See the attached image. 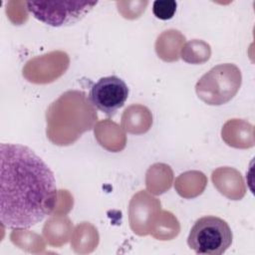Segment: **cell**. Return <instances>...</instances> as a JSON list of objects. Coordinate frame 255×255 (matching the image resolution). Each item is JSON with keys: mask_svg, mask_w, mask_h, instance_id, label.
<instances>
[{"mask_svg": "<svg viewBox=\"0 0 255 255\" xmlns=\"http://www.w3.org/2000/svg\"><path fill=\"white\" fill-rule=\"evenodd\" d=\"M50 167L25 145H0V221L9 229L30 228L50 215L57 202Z\"/></svg>", "mask_w": 255, "mask_h": 255, "instance_id": "6da1fadb", "label": "cell"}, {"mask_svg": "<svg viewBox=\"0 0 255 255\" xmlns=\"http://www.w3.org/2000/svg\"><path fill=\"white\" fill-rule=\"evenodd\" d=\"M233 234L228 223L213 215L195 221L187 237V244L196 254L221 255L232 244Z\"/></svg>", "mask_w": 255, "mask_h": 255, "instance_id": "7a4b0ae2", "label": "cell"}, {"mask_svg": "<svg viewBox=\"0 0 255 255\" xmlns=\"http://www.w3.org/2000/svg\"><path fill=\"white\" fill-rule=\"evenodd\" d=\"M241 85L240 70L233 64H220L204 74L195 86L196 94L208 105L229 102Z\"/></svg>", "mask_w": 255, "mask_h": 255, "instance_id": "3957f363", "label": "cell"}, {"mask_svg": "<svg viewBox=\"0 0 255 255\" xmlns=\"http://www.w3.org/2000/svg\"><path fill=\"white\" fill-rule=\"evenodd\" d=\"M98 1H27V10L39 21L60 27L83 19Z\"/></svg>", "mask_w": 255, "mask_h": 255, "instance_id": "277c9868", "label": "cell"}, {"mask_svg": "<svg viewBox=\"0 0 255 255\" xmlns=\"http://www.w3.org/2000/svg\"><path fill=\"white\" fill-rule=\"evenodd\" d=\"M128 97V88L121 78L109 76L96 82L89 94V100L93 107L105 113L108 117H114Z\"/></svg>", "mask_w": 255, "mask_h": 255, "instance_id": "5b68a950", "label": "cell"}, {"mask_svg": "<svg viewBox=\"0 0 255 255\" xmlns=\"http://www.w3.org/2000/svg\"><path fill=\"white\" fill-rule=\"evenodd\" d=\"M176 2L173 0H156L152 4V13L160 20H169L176 11Z\"/></svg>", "mask_w": 255, "mask_h": 255, "instance_id": "8992f818", "label": "cell"}]
</instances>
